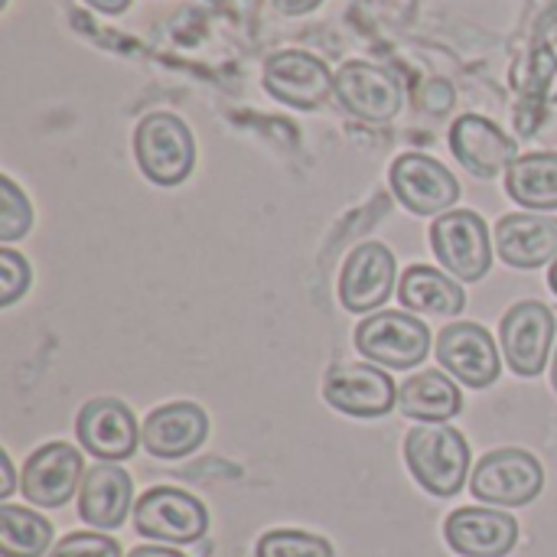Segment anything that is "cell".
Masks as SVG:
<instances>
[{"label":"cell","instance_id":"1","mask_svg":"<svg viewBox=\"0 0 557 557\" xmlns=\"http://www.w3.org/2000/svg\"><path fill=\"white\" fill-rule=\"evenodd\" d=\"M405 460L418 486L431 496L450 499L470 476V444L447 424H421L405 441Z\"/></svg>","mask_w":557,"mask_h":557},{"label":"cell","instance_id":"2","mask_svg":"<svg viewBox=\"0 0 557 557\" xmlns=\"http://www.w3.org/2000/svg\"><path fill=\"white\" fill-rule=\"evenodd\" d=\"M134 157L147 180L157 186H176L193 173L196 144L189 127L166 111L147 114L134 131Z\"/></svg>","mask_w":557,"mask_h":557},{"label":"cell","instance_id":"3","mask_svg":"<svg viewBox=\"0 0 557 557\" xmlns=\"http://www.w3.org/2000/svg\"><path fill=\"white\" fill-rule=\"evenodd\" d=\"M356 349L382 369L405 372L428 359L431 330L411 313H372L356 330Z\"/></svg>","mask_w":557,"mask_h":557},{"label":"cell","instance_id":"4","mask_svg":"<svg viewBox=\"0 0 557 557\" xmlns=\"http://www.w3.org/2000/svg\"><path fill=\"white\" fill-rule=\"evenodd\" d=\"M134 529L144 539L166 542V545H193L209 532V512L206 506L170 486L147 490L134 506Z\"/></svg>","mask_w":557,"mask_h":557},{"label":"cell","instance_id":"5","mask_svg":"<svg viewBox=\"0 0 557 557\" xmlns=\"http://www.w3.org/2000/svg\"><path fill=\"white\" fill-rule=\"evenodd\" d=\"M545 486V470L529 450H493L486 454L473 476H470V493L480 503L493 506H529Z\"/></svg>","mask_w":557,"mask_h":557},{"label":"cell","instance_id":"6","mask_svg":"<svg viewBox=\"0 0 557 557\" xmlns=\"http://www.w3.org/2000/svg\"><path fill=\"white\" fill-rule=\"evenodd\" d=\"M431 245H434V255L444 261V268L450 274H457L460 281L473 284V281L486 277L493 268L490 228H486L483 215H476L470 209L444 212L431 228Z\"/></svg>","mask_w":557,"mask_h":557},{"label":"cell","instance_id":"7","mask_svg":"<svg viewBox=\"0 0 557 557\" xmlns=\"http://www.w3.org/2000/svg\"><path fill=\"white\" fill-rule=\"evenodd\" d=\"M499 339L516 375H542L555 343V313L539 300H522L503 317Z\"/></svg>","mask_w":557,"mask_h":557},{"label":"cell","instance_id":"8","mask_svg":"<svg viewBox=\"0 0 557 557\" xmlns=\"http://www.w3.org/2000/svg\"><path fill=\"white\" fill-rule=\"evenodd\" d=\"M392 189L398 202L414 215L447 212L460 196L457 176L424 153H405L392 163Z\"/></svg>","mask_w":557,"mask_h":557},{"label":"cell","instance_id":"9","mask_svg":"<svg viewBox=\"0 0 557 557\" xmlns=\"http://www.w3.org/2000/svg\"><path fill=\"white\" fill-rule=\"evenodd\" d=\"M437 362L444 366V372H450L470 388H490L503 372L496 339L480 323L447 326L437 336Z\"/></svg>","mask_w":557,"mask_h":557},{"label":"cell","instance_id":"10","mask_svg":"<svg viewBox=\"0 0 557 557\" xmlns=\"http://www.w3.org/2000/svg\"><path fill=\"white\" fill-rule=\"evenodd\" d=\"M264 88L277 101L310 111L330 98V91L336 88V75H330L323 59L300 49H287V52H274L264 62Z\"/></svg>","mask_w":557,"mask_h":557},{"label":"cell","instance_id":"11","mask_svg":"<svg viewBox=\"0 0 557 557\" xmlns=\"http://www.w3.org/2000/svg\"><path fill=\"white\" fill-rule=\"evenodd\" d=\"M75 434H78V444L101 463H117V460L134 457L137 437H140L131 408L117 398L88 401L75 418Z\"/></svg>","mask_w":557,"mask_h":557},{"label":"cell","instance_id":"12","mask_svg":"<svg viewBox=\"0 0 557 557\" xmlns=\"http://www.w3.org/2000/svg\"><path fill=\"white\" fill-rule=\"evenodd\" d=\"M85 473L82 454L72 444H46L39 447L20 476V490L26 496V503L39 506V509H59L65 506L75 490H78V476Z\"/></svg>","mask_w":557,"mask_h":557},{"label":"cell","instance_id":"13","mask_svg":"<svg viewBox=\"0 0 557 557\" xmlns=\"http://www.w3.org/2000/svg\"><path fill=\"white\" fill-rule=\"evenodd\" d=\"M395 255L379 245V242H366L359 245L339 274V304L349 313H372L375 307H382L392 290H395Z\"/></svg>","mask_w":557,"mask_h":557},{"label":"cell","instance_id":"14","mask_svg":"<svg viewBox=\"0 0 557 557\" xmlns=\"http://www.w3.org/2000/svg\"><path fill=\"white\" fill-rule=\"evenodd\" d=\"M326 401L349 418H382L395 408L398 388L379 366H336L323 385Z\"/></svg>","mask_w":557,"mask_h":557},{"label":"cell","instance_id":"15","mask_svg":"<svg viewBox=\"0 0 557 557\" xmlns=\"http://www.w3.org/2000/svg\"><path fill=\"white\" fill-rule=\"evenodd\" d=\"M333 91L349 114L372 124L392 121L401 108V85L372 62H346L336 72Z\"/></svg>","mask_w":557,"mask_h":557},{"label":"cell","instance_id":"16","mask_svg":"<svg viewBox=\"0 0 557 557\" xmlns=\"http://www.w3.org/2000/svg\"><path fill=\"white\" fill-rule=\"evenodd\" d=\"M450 150L480 180H493L519 160L516 140L480 114H463L450 127Z\"/></svg>","mask_w":557,"mask_h":557},{"label":"cell","instance_id":"17","mask_svg":"<svg viewBox=\"0 0 557 557\" xmlns=\"http://www.w3.org/2000/svg\"><path fill=\"white\" fill-rule=\"evenodd\" d=\"M447 545L463 557H506L519 542V522L496 509H457L444 525Z\"/></svg>","mask_w":557,"mask_h":557},{"label":"cell","instance_id":"18","mask_svg":"<svg viewBox=\"0 0 557 557\" xmlns=\"http://www.w3.org/2000/svg\"><path fill=\"white\" fill-rule=\"evenodd\" d=\"M206 437H209V418L199 405H189V401H173V405L150 411L140 431L147 454L160 460L189 457L193 450L202 447Z\"/></svg>","mask_w":557,"mask_h":557},{"label":"cell","instance_id":"19","mask_svg":"<svg viewBox=\"0 0 557 557\" xmlns=\"http://www.w3.org/2000/svg\"><path fill=\"white\" fill-rule=\"evenodd\" d=\"M496 251L512 268H542L557 261V219L542 212H516L496 225Z\"/></svg>","mask_w":557,"mask_h":557},{"label":"cell","instance_id":"20","mask_svg":"<svg viewBox=\"0 0 557 557\" xmlns=\"http://www.w3.org/2000/svg\"><path fill=\"white\" fill-rule=\"evenodd\" d=\"M131 496H134L131 476L114 463H98L85 470V480L78 490V516L82 522L101 532L121 529L131 512Z\"/></svg>","mask_w":557,"mask_h":557},{"label":"cell","instance_id":"21","mask_svg":"<svg viewBox=\"0 0 557 557\" xmlns=\"http://www.w3.org/2000/svg\"><path fill=\"white\" fill-rule=\"evenodd\" d=\"M398 408L411 421H421V424H447L450 418L460 414L463 395H460V388L444 372L428 369V372L411 375L398 388Z\"/></svg>","mask_w":557,"mask_h":557},{"label":"cell","instance_id":"22","mask_svg":"<svg viewBox=\"0 0 557 557\" xmlns=\"http://www.w3.org/2000/svg\"><path fill=\"white\" fill-rule=\"evenodd\" d=\"M398 300L414 310V313H431V317H457L467 307V294L457 281L444 277V271L414 264L405 271Z\"/></svg>","mask_w":557,"mask_h":557},{"label":"cell","instance_id":"23","mask_svg":"<svg viewBox=\"0 0 557 557\" xmlns=\"http://www.w3.org/2000/svg\"><path fill=\"white\" fill-rule=\"evenodd\" d=\"M506 189L522 209H557V153H525L506 170Z\"/></svg>","mask_w":557,"mask_h":557},{"label":"cell","instance_id":"24","mask_svg":"<svg viewBox=\"0 0 557 557\" xmlns=\"http://www.w3.org/2000/svg\"><path fill=\"white\" fill-rule=\"evenodd\" d=\"M52 545V525L20 506H0V555L42 557Z\"/></svg>","mask_w":557,"mask_h":557},{"label":"cell","instance_id":"25","mask_svg":"<svg viewBox=\"0 0 557 557\" xmlns=\"http://www.w3.org/2000/svg\"><path fill=\"white\" fill-rule=\"evenodd\" d=\"M258 557H333V548L320 535L277 529L258 542Z\"/></svg>","mask_w":557,"mask_h":557},{"label":"cell","instance_id":"26","mask_svg":"<svg viewBox=\"0 0 557 557\" xmlns=\"http://www.w3.org/2000/svg\"><path fill=\"white\" fill-rule=\"evenodd\" d=\"M33 225V209L29 199L16 189L10 176L0 180V242H16L29 232Z\"/></svg>","mask_w":557,"mask_h":557},{"label":"cell","instance_id":"27","mask_svg":"<svg viewBox=\"0 0 557 557\" xmlns=\"http://www.w3.org/2000/svg\"><path fill=\"white\" fill-rule=\"evenodd\" d=\"M49 557H121V545L98 532H75V535H65L49 552Z\"/></svg>","mask_w":557,"mask_h":557},{"label":"cell","instance_id":"28","mask_svg":"<svg viewBox=\"0 0 557 557\" xmlns=\"http://www.w3.org/2000/svg\"><path fill=\"white\" fill-rule=\"evenodd\" d=\"M26 287H29V264L16 251L3 248L0 251V307H10L16 297H23Z\"/></svg>","mask_w":557,"mask_h":557},{"label":"cell","instance_id":"29","mask_svg":"<svg viewBox=\"0 0 557 557\" xmlns=\"http://www.w3.org/2000/svg\"><path fill=\"white\" fill-rule=\"evenodd\" d=\"M274 3L287 16H300V13H310L313 7H320V0H274Z\"/></svg>","mask_w":557,"mask_h":557},{"label":"cell","instance_id":"30","mask_svg":"<svg viewBox=\"0 0 557 557\" xmlns=\"http://www.w3.org/2000/svg\"><path fill=\"white\" fill-rule=\"evenodd\" d=\"M127 557H186L176 548H160V545H144V548H134Z\"/></svg>","mask_w":557,"mask_h":557},{"label":"cell","instance_id":"31","mask_svg":"<svg viewBox=\"0 0 557 557\" xmlns=\"http://www.w3.org/2000/svg\"><path fill=\"white\" fill-rule=\"evenodd\" d=\"M0 467H3V483H0V499H7V496L13 493V463H10V457H7V454L0 457Z\"/></svg>","mask_w":557,"mask_h":557},{"label":"cell","instance_id":"32","mask_svg":"<svg viewBox=\"0 0 557 557\" xmlns=\"http://www.w3.org/2000/svg\"><path fill=\"white\" fill-rule=\"evenodd\" d=\"M85 3H91V7L101 10V13H121V10L131 7V0H85Z\"/></svg>","mask_w":557,"mask_h":557},{"label":"cell","instance_id":"33","mask_svg":"<svg viewBox=\"0 0 557 557\" xmlns=\"http://www.w3.org/2000/svg\"><path fill=\"white\" fill-rule=\"evenodd\" d=\"M548 281H552V290H555V294H557V261H555V264H552V274H548Z\"/></svg>","mask_w":557,"mask_h":557},{"label":"cell","instance_id":"34","mask_svg":"<svg viewBox=\"0 0 557 557\" xmlns=\"http://www.w3.org/2000/svg\"><path fill=\"white\" fill-rule=\"evenodd\" d=\"M552 385H555V392H557V349H555V366H552Z\"/></svg>","mask_w":557,"mask_h":557}]
</instances>
